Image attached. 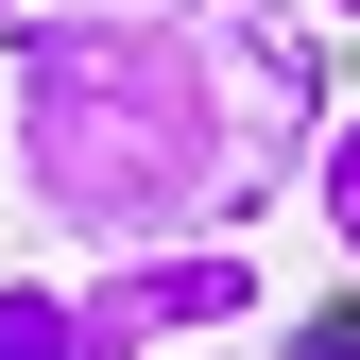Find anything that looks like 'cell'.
<instances>
[{"label":"cell","instance_id":"cell-1","mask_svg":"<svg viewBox=\"0 0 360 360\" xmlns=\"http://www.w3.org/2000/svg\"><path fill=\"white\" fill-rule=\"evenodd\" d=\"M326 34L292 0H34L0 18V172L86 257L257 240L326 138Z\"/></svg>","mask_w":360,"mask_h":360},{"label":"cell","instance_id":"cell-2","mask_svg":"<svg viewBox=\"0 0 360 360\" xmlns=\"http://www.w3.org/2000/svg\"><path fill=\"white\" fill-rule=\"evenodd\" d=\"M275 326V275L257 240H155V257H86L69 275V360H189Z\"/></svg>","mask_w":360,"mask_h":360},{"label":"cell","instance_id":"cell-5","mask_svg":"<svg viewBox=\"0 0 360 360\" xmlns=\"http://www.w3.org/2000/svg\"><path fill=\"white\" fill-rule=\"evenodd\" d=\"M189 360H343V343H309L292 309H275V326H240V343H189Z\"/></svg>","mask_w":360,"mask_h":360},{"label":"cell","instance_id":"cell-4","mask_svg":"<svg viewBox=\"0 0 360 360\" xmlns=\"http://www.w3.org/2000/svg\"><path fill=\"white\" fill-rule=\"evenodd\" d=\"M0 360H69V292L52 275H0Z\"/></svg>","mask_w":360,"mask_h":360},{"label":"cell","instance_id":"cell-3","mask_svg":"<svg viewBox=\"0 0 360 360\" xmlns=\"http://www.w3.org/2000/svg\"><path fill=\"white\" fill-rule=\"evenodd\" d=\"M309 223H326V257L360 275V103H326V138H309Z\"/></svg>","mask_w":360,"mask_h":360},{"label":"cell","instance_id":"cell-6","mask_svg":"<svg viewBox=\"0 0 360 360\" xmlns=\"http://www.w3.org/2000/svg\"><path fill=\"white\" fill-rule=\"evenodd\" d=\"M292 18H309V34H360V0H292Z\"/></svg>","mask_w":360,"mask_h":360},{"label":"cell","instance_id":"cell-7","mask_svg":"<svg viewBox=\"0 0 360 360\" xmlns=\"http://www.w3.org/2000/svg\"><path fill=\"white\" fill-rule=\"evenodd\" d=\"M0 18H34V0H0Z\"/></svg>","mask_w":360,"mask_h":360}]
</instances>
